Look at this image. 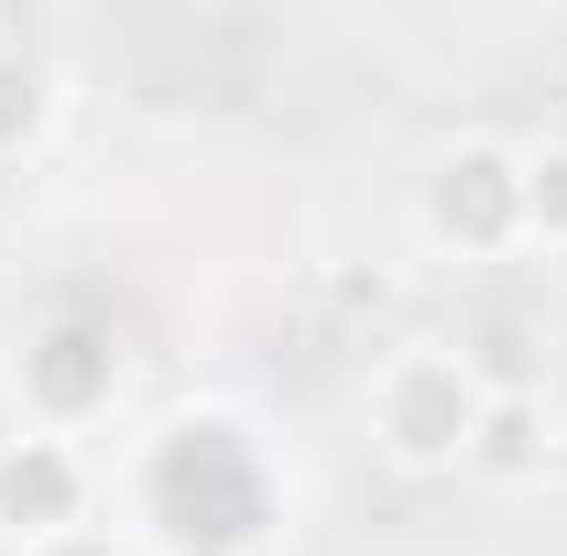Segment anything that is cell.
Listing matches in <instances>:
<instances>
[{
	"label": "cell",
	"instance_id": "cell-5",
	"mask_svg": "<svg viewBox=\"0 0 567 556\" xmlns=\"http://www.w3.org/2000/svg\"><path fill=\"white\" fill-rule=\"evenodd\" d=\"M87 459L76 436H0V535L11 546H44V535H76L87 524Z\"/></svg>",
	"mask_w": 567,
	"mask_h": 556
},
{
	"label": "cell",
	"instance_id": "cell-4",
	"mask_svg": "<svg viewBox=\"0 0 567 556\" xmlns=\"http://www.w3.org/2000/svg\"><path fill=\"white\" fill-rule=\"evenodd\" d=\"M11 393H22V415L33 436H76V425H99L121 404V339H110V317H87V306H55L22 360H11Z\"/></svg>",
	"mask_w": 567,
	"mask_h": 556
},
{
	"label": "cell",
	"instance_id": "cell-1",
	"mask_svg": "<svg viewBox=\"0 0 567 556\" xmlns=\"http://www.w3.org/2000/svg\"><path fill=\"white\" fill-rule=\"evenodd\" d=\"M284 513H295V481H284L274 436L218 404L164 415L132 459V524L164 556H251L284 535Z\"/></svg>",
	"mask_w": 567,
	"mask_h": 556
},
{
	"label": "cell",
	"instance_id": "cell-8",
	"mask_svg": "<svg viewBox=\"0 0 567 556\" xmlns=\"http://www.w3.org/2000/svg\"><path fill=\"white\" fill-rule=\"evenodd\" d=\"M524 240L567 251V142H524Z\"/></svg>",
	"mask_w": 567,
	"mask_h": 556
},
{
	"label": "cell",
	"instance_id": "cell-3",
	"mask_svg": "<svg viewBox=\"0 0 567 556\" xmlns=\"http://www.w3.org/2000/svg\"><path fill=\"white\" fill-rule=\"evenodd\" d=\"M415 229L458 262H502L524 240V153L513 142H447L415 186Z\"/></svg>",
	"mask_w": 567,
	"mask_h": 556
},
{
	"label": "cell",
	"instance_id": "cell-9",
	"mask_svg": "<svg viewBox=\"0 0 567 556\" xmlns=\"http://www.w3.org/2000/svg\"><path fill=\"white\" fill-rule=\"evenodd\" d=\"M11 556H142V546L110 524H76V535H44V546H11Z\"/></svg>",
	"mask_w": 567,
	"mask_h": 556
},
{
	"label": "cell",
	"instance_id": "cell-6",
	"mask_svg": "<svg viewBox=\"0 0 567 556\" xmlns=\"http://www.w3.org/2000/svg\"><path fill=\"white\" fill-rule=\"evenodd\" d=\"M546 459H557V415H546V393H492L470 470H492V481H535Z\"/></svg>",
	"mask_w": 567,
	"mask_h": 556
},
{
	"label": "cell",
	"instance_id": "cell-7",
	"mask_svg": "<svg viewBox=\"0 0 567 556\" xmlns=\"http://www.w3.org/2000/svg\"><path fill=\"white\" fill-rule=\"evenodd\" d=\"M44 121H55V66H44L33 44H11V33H0V164H11V153H33Z\"/></svg>",
	"mask_w": 567,
	"mask_h": 556
},
{
	"label": "cell",
	"instance_id": "cell-2",
	"mask_svg": "<svg viewBox=\"0 0 567 556\" xmlns=\"http://www.w3.org/2000/svg\"><path fill=\"white\" fill-rule=\"evenodd\" d=\"M481 415H492V382L470 371V349H447V339H415L371 371V447L393 470H470Z\"/></svg>",
	"mask_w": 567,
	"mask_h": 556
}]
</instances>
